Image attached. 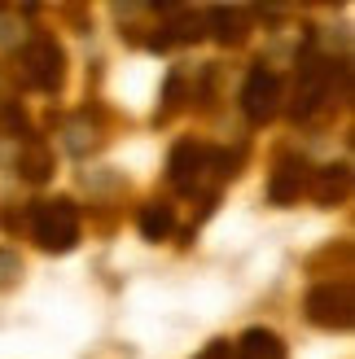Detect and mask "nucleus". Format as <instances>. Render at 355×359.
Segmentation results:
<instances>
[{"label":"nucleus","mask_w":355,"mask_h":359,"mask_svg":"<svg viewBox=\"0 0 355 359\" xmlns=\"http://www.w3.org/2000/svg\"><path fill=\"white\" fill-rule=\"evenodd\" d=\"M171 228H175V206H171V202H149V206H140V237L163 241Z\"/></svg>","instance_id":"nucleus-13"},{"label":"nucleus","mask_w":355,"mask_h":359,"mask_svg":"<svg viewBox=\"0 0 355 359\" xmlns=\"http://www.w3.org/2000/svg\"><path fill=\"white\" fill-rule=\"evenodd\" d=\"M167 175H171L175 193L193 197V193L206 189V180H228L233 175V158L224 149L198 145V140H180V145L171 149V158H167Z\"/></svg>","instance_id":"nucleus-1"},{"label":"nucleus","mask_w":355,"mask_h":359,"mask_svg":"<svg viewBox=\"0 0 355 359\" xmlns=\"http://www.w3.org/2000/svg\"><path fill=\"white\" fill-rule=\"evenodd\" d=\"M307 193H312L321 206L347 202V193H351V167H347V163H329V167H321V171H312Z\"/></svg>","instance_id":"nucleus-9"},{"label":"nucleus","mask_w":355,"mask_h":359,"mask_svg":"<svg viewBox=\"0 0 355 359\" xmlns=\"http://www.w3.org/2000/svg\"><path fill=\"white\" fill-rule=\"evenodd\" d=\"M198 359H237V351H233V342H224V337H220V342H210Z\"/></svg>","instance_id":"nucleus-15"},{"label":"nucleus","mask_w":355,"mask_h":359,"mask_svg":"<svg viewBox=\"0 0 355 359\" xmlns=\"http://www.w3.org/2000/svg\"><path fill=\"white\" fill-rule=\"evenodd\" d=\"M18 272H22V263H18V255H9V250H0V285H9Z\"/></svg>","instance_id":"nucleus-14"},{"label":"nucleus","mask_w":355,"mask_h":359,"mask_svg":"<svg viewBox=\"0 0 355 359\" xmlns=\"http://www.w3.org/2000/svg\"><path fill=\"white\" fill-rule=\"evenodd\" d=\"M281 101H286V83H281L276 70L255 66L241 83V110L250 123H272L281 114Z\"/></svg>","instance_id":"nucleus-6"},{"label":"nucleus","mask_w":355,"mask_h":359,"mask_svg":"<svg viewBox=\"0 0 355 359\" xmlns=\"http://www.w3.org/2000/svg\"><path fill=\"white\" fill-rule=\"evenodd\" d=\"M307 320L316 329H351V311H355V298H351V285L347 280H325L307 294Z\"/></svg>","instance_id":"nucleus-5"},{"label":"nucleus","mask_w":355,"mask_h":359,"mask_svg":"<svg viewBox=\"0 0 355 359\" xmlns=\"http://www.w3.org/2000/svg\"><path fill=\"white\" fill-rule=\"evenodd\" d=\"M202 31H206V18H202L198 9H167V22L158 27V35H154V48L193 44V40H202Z\"/></svg>","instance_id":"nucleus-7"},{"label":"nucleus","mask_w":355,"mask_h":359,"mask_svg":"<svg viewBox=\"0 0 355 359\" xmlns=\"http://www.w3.org/2000/svg\"><path fill=\"white\" fill-rule=\"evenodd\" d=\"M233 351H237V359H286V342L272 329H250Z\"/></svg>","instance_id":"nucleus-11"},{"label":"nucleus","mask_w":355,"mask_h":359,"mask_svg":"<svg viewBox=\"0 0 355 359\" xmlns=\"http://www.w3.org/2000/svg\"><path fill=\"white\" fill-rule=\"evenodd\" d=\"M202 18H206V31L215 35L220 44H241L246 31H250V13L237 9V5H215V9L202 13Z\"/></svg>","instance_id":"nucleus-10"},{"label":"nucleus","mask_w":355,"mask_h":359,"mask_svg":"<svg viewBox=\"0 0 355 359\" xmlns=\"http://www.w3.org/2000/svg\"><path fill=\"white\" fill-rule=\"evenodd\" d=\"M307 184H312V167H307V158L290 154V158H281V163H276V175H272L268 197H272V202H294L298 193H307Z\"/></svg>","instance_id":"nucleus-8"},{"label":"nucleus","mask_w":355,"mask_h":359,"mask_svg":"<svg viewBox=\"0 0 355 359\" xmlns=\"http://www.w3.org/2000/svg\"><path fill=\"white\" fill-rule=\"evenodd\" d=\"M18 171H22L31 184H40V180H48L53 175V154H48V145H40V140H27L22 145V154H18Z\"/></svg>","instance_id":"nucleus-12"},{"label":"nucleus","mask_w":355,"mask_h":359,"mask_svg":"<svg viewBox=\"0 0 355 359\" xmlns=\"http://www.w3.org/2000/svg\"><path fill=\"white\" fill-rule=\"evenodd\" d=\"M31 237L53 255H66L79 241V206L70 197H53V202L31 206Z\"/></svg>","instance_id":"nucleus-2"},{"label":"nucleus","mask_w":355,"mask_h":359,"mask_svg":"<svg viewBox=\"0 0 355 359\" xmlns=\"http://www.w3.org/2000/svg\"><path fill=\"white\" fill-rule=\"evenodd\" d=\"M18 75H22L27 88L35 93H58L62 79H66V53L53 35H35V40L22 44L18 53Z\"/></svg>","instance_id":"nucleus-3"},{"label":"nucleus","mask_w":355,"mask_h":359,"mask_svg":"<svg viewBox=\"0 0 355 359\" xmlns=\"http://www.w3.org/2000/svg\"><path fill=\"white\" fill-rule=\"evenodd\" d=\"M333 93V62L329 57H316V53H303L298 62V75H294V101H290V114L294 118H312Z\"/></svg>","instance_id":"nucleus-4"}]
</instances>
